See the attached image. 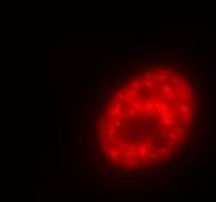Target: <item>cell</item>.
<instances>
[{
    "label": "cell",
    "instance_id": "1",
    "mask_svg": "<svg viewBox=\"0 0 216 202\" xmlns=\"http://www.w3.org/2000/svg\"><path fill=\"white\" fill-rule=\"evenodd\" d=\"M197 120V89L173 67L143 70L126 79L100 114L103 157L126 173L157 167L179 154Z\"/></svg>",
    "mask_w": 216,
    "mask_h": 202
}]
</instances>
